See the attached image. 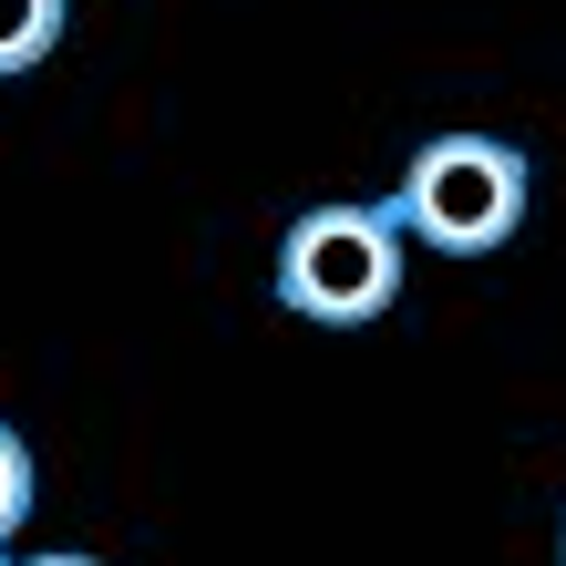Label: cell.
<instances>
[{"label": "cell", "mask_w": 566, "mask_h": 566, "mask_svg": "<svg viewBox=\"0 0 566 566\" xmlns=\"http://www.w3.org/2000/svg\"><path fill=\"white\" fill-rule=\"evenodd\" d=\"M525 196H536V176H525V155L505 135H432L412 165H402V196H391V227L443 258H494L525 227Z\"/></svg>", "instance_id": "6da1fadb"}, {"label": "cell", "mask_w": 566, "mask_h": 566, "mask_svg": "<svg viewBox=\"0 0 566 566\" xmlns=\"http://www.w3.org/2000/svg\"><path fill=\"white\" fill-rule=\"evenodd\" d=\"M391 298H402V227H391V207L329 196V207L289 217V238H279V310L289 319L360 329V319H381Z\"/></svg>", "instance_id": "7a4b0ae2"}, {"label": "cell", "mask_w": 566, "mask_h": 566, "mask_svg": "<svg viewBox=\"0 0 566 566\" xmlns=\"http://www.w3.org/2000/svg\"><path fill=\"white\" fill-rule=\"evenodd\" d=\"M62 31H73V0H0V83L42 73L62 52Z\"/></svg>", "instance_id": "3957f363"}, {"label": "cell", "mask_w": 566, "mask_h": 566, "mask_svg": "<svg viewBox=\"0 0 566 566\" xmlns=\"http://www.w3.org/2000/svg\"><path fill=\"white\" fill-rule=\"evenodd\" d=\"M31 525V443L11 422H0V556H11V536Z\"/></svg>", "instance_id": "277c9868"}, {"label": "cell", "mask_w": 566, "mask_h": 566, "mask_svg": "<svg viewBox=\"0 0 566 566\" xmlns=\"http://www.w3.org/2000/svg\"><path fill=\"white\" fill-rule=\"evenodd\" d=\"M0 566H104V556H0Z\"/></svg>", "instance_id": "5b68a950"}, {"label": "cell", "mask_w": 566, "mask_h": 566, "mask_svg": "<svg viewBox=\"0 0 566 566\" xmlns=\"http://www.w3.org/2000/svg\"><path fill=\"white\" fill-rule=\"evenodd\" d=\"M556 566H566V525H556Z\"/></svg>", "instance_id": "8992f818"}]
</instances>
